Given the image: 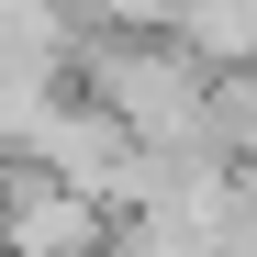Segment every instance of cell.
Wrapping results in <instances>:
<instances>
[{"label": "cell", "instance_id": "1", "mask_svg": "<svg viewBox=\"0 0 257 257\" xmlns=\"http://www.w3.org/2000/svg\"><path fill=\"white\" fill-rule=\"evenodd\" d=\"M0 257H101V201H78L45 168L0 179Z\"/></svg>", "mask_w": 257, "mask_h": 257}]
</instances>
